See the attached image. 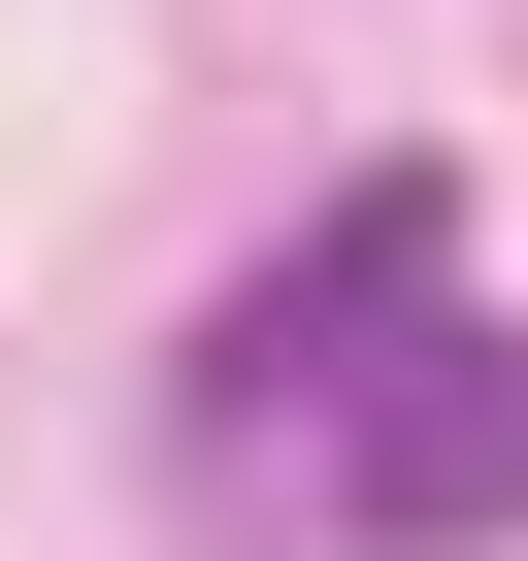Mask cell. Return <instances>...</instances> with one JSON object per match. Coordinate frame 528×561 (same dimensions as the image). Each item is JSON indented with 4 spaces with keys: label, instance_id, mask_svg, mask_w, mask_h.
I'll return each mask as SVG.
<instances>
[{
    "label": "cell",
    "instance_id": "1",
    "mask_svg": "<svg viewBox=\"0 0 528 561\" xmlns=\"http://www.w3.org/2000/svg\"><path fill=\"white\" fill-rule=\"evenodd\" d=\"M331 495H364L397 561H495V528H528V331H364Z\"/></svg>",
    "mask_w": 528,
    "mask_h": 561
},
{
    "label": "cell",
    "instance_id": "2",
    "mask_svg": "<svg viewBox=\"0 0 528 561\" xmlns=\"http://www.w3.org/2000/svg\"><path fill=\"white\" fill-rule=\"evenodd\" d=\"M429 264H462V198H429V165H364V198L198 331V397H231V430H264V397H364V331H429Z\"/></svg>",
    "mask_w": 528,
    "mask_h": 561
}]
</instances>
